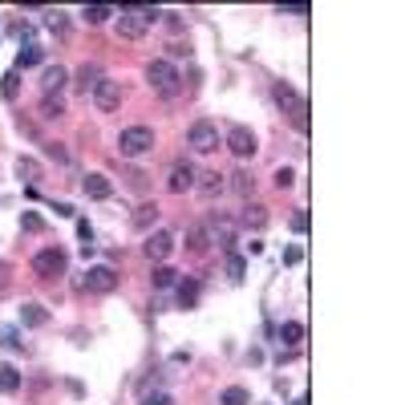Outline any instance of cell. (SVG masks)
Returning <instances> with one entry per match:
<instances>
[{
    "label": "cell",
    "instance_id": "27",
    "mask_svg": "<svg viewBox=\"0 0 405 405\" xmlns=\"http://www.w3.org/2000/svg\"><path fill=\"white\" fill-rule=\"evenodd\" d=\"M175 280H178L175 267L158 264V267H154V276H150V284H154V288H175Z\"/></svg>",
    "mask_w": 405,
    "mask_h": 405
},
{
    "label": "cell",
    "instance_id": "22",
    "mask_svg": "<svg viewBox=\"0 0 405 405\" xmlns=\"http://www.w3.org/2000/svg\"><path fill=\"white\" fill-rule=\"evenodd\" d=\"M45 320H49V312H45L41 304H25V308H21V324H29V329H41Z\"/></svg>",
    "mask_w": 405,
    "mask_h": 405
},
{
    "label": "cell",
    "instance_id": "3",
    "mask_svg": "<svg viewBox=\"0 0 405 405\" xmlns=\"http://www.w3.org/2000/svg\"><path fill=\"white\" fill-rule=\"evenodd\" d=\"M154 146V130L150 126H126L118 134V150L122 158H142V154Z\"/></svg>",
    "mask_w": 405,
    "mask_h": 405
},
{
    "label": "cell",
    "instance_id": "16",
    "mask_svg": "<svg viewBox=\"0 0 405 405\" xmlns=\"http://www.w3.org/2000/svg\"><path fill=\"white\" fill-rule=\"evenodd\" d=\"M81 190H86L89 199H110V195H114V187H110L106 175H86L81 178Z\"/></svg>",
    "mask_w": 405,
    "mask_h": 405
},
{
    "label": "cell",
    "instance_id": "17",
    "mask_svg": "<svg viewBox=\"0 0 405 405\" xmlns=\"http://www.w3.org/2000/svg\"><path fill=\"white\" fill-rule=\"evenodd\" d=\"M243 227H252V231H264L267 227V207H260V202H247L243 207V215H240Z\"/></svg>",
    "mask_w": 405,
    "mask_h": 405
},
{
    "label": "cell",
    "instance_id": "41",
    "mask_svg": "<svg viewBox=\"0 0 405 405\" xmlns=\"http://www.w3.org/2000/svg\"><path fill=\"white\" fill-rule=\"evenodd\" d=\"M284 264H300V247H288V252H284Z\"/></svg>",
    "mask_w": 405,
    "mask_h": 405
},
{
    "label": "cell",
    "instance_id": "30",
    "mask_svg": "<svg viewBox=\"0 0 405 405\" xmlns=\"http://www.w3.org/2000/svg\"><path fill=\"white\" fill-rule=\"evenodd\" d=\"M61 114H65L61 98H41V118H61Z\"/></svg>",
    "mask_w": 405,
    "mask_h": 405
},
{
    "label": "cell",
    "instance_id": "23",
    "mask_svg": "<svg viewBox=\"0 0 405 405\" xmlns=\"http://www.w3.org/2000/svg\"><path fill=\"white\" fill-rule=\"evenodd\" d=\"M276 337H280L284 344H300V341H304V324H296V320H284V324L276 329Z\"/></svg>",
    "mask_w": 405,
    "mask_h": 405
},
{
    "label": "cell",
    "instance_id": "6",
    "mask_svg": "<svg viewBox=\"0 0 405 405\" xmlns=\"http://www.w3.org/2000/svg\"><path fill=\"white\" fill-rule=\"evenodd\" d=\"M89 98H93V106H98L101 114H114L118 106H122V98H126V89H122V81H114V77H101Z\"/></svg>",
    "mask_w": 405,
    "mask_h": 405
},
{
    "label": "cell",
    "instance_id": "42",
    "mask_svg": "<svg viewBox=\"0 0 405 405\" xmlns=\"http://www.w3.org/2000/svg\"><path fill=\"white\" fill-rule=\"evenodd\" d=\"M0 272H4V267H0Z\"/></svg>",
    "mask_w": 405,
    "mask_h": 405
},
{
    "label": "cell",
    "instance_id": "37",
    "mask_svg": "<svg viewBox=\"0 0 405 405\" xmlns=\"http://www.w3.org/2000/svg\"><path fill=\"white\" fill-rule=\"evenodd\" d=\"M227 276H231V280L243 276V260H240V255H227Z\"/></svg>",
    "mask_w": 405,
    "mask_h": 405
},
{
    "label": "cell",
    "instance_id": "14",
    "mask_svg": "<svg viewBox=\"0 0 405 405\" xmlns=\"http://www.w3.org/2000/svg\"><path fill=\"white\" fill-rule=\"evenodd\" d=\"M65 81H69V73H65L61 65H49L45 69V77H41V89H45V98H57L65 89Z\"/></svg>",
    "mask_w": 405,
    "mask_h": 405
},
{
    "label": "cell",
    "instance_id": "28",
    "mask_svg": "<svg viewBox=\"0 0 405 405\" xmlns=\"http://www.w3.org/2000/svg\"><path fill=\"white\" fill-rule=\"evenodd\" d=\"M231 190H235V195H243V199H247V195H252V190H255V178L247 175V170H235V175H231Z\"/></svg>",
    "mask_w": 405,
    "mask_h": 405
},
{
    "label": "cell",
    "instance_id": "21",
    "mask_svg": "<svg viewBox=\"0 0 405 405\" xmlns=\"http://www.w3.org/2000/svg\"><path fill=\"white\" fill-rule=\"evenodd\" d=\"M16 178H21V183H29V187H33V183H41V163H37V158H21V163H16Z\"/></svg>",
    "mask_w": 405,
    "mask_h": 405
},
{
    "label": "cell",
    "instance_id": "24",
    "mask_svg": "<svg viewBox=\"0 0 405 405\" xmlns=\"http://www.w3.org/2000/svg\"><path fill=\"white\" fill-rule=\"evenodd\" d=\"M81 16H86L89 25H106V21L114 16V9H110V4H86V9H81Z\"/></svg>",
    "mask_w": 405,
    "mask_h": 405
},
{
    "label": "cell",
    "instance_id": "40",
    "mask_svg": "<svg viewBox=\"0 0 405 405\" xmlns=\"http://www.w3.org/2000/svg\"><path fill=\"white\" fill-rule=\"evenodd\" d=\"M170 57H190V49L183 45V41H175V45H170Z\"/></svg>",
    "mask_w": 405,
    "mask_h": 405
},
{
    "label": "cell",
    "instance_id": "10",
    "mask_svg": "<svg viewBox=\"0 0 405 405\" xmlns=\"http://www.w3.org/2000/svg\"><path fill=\"white\" fill-rule=\"evenodd\" d=\"M195 175H199V170H195L190 163H175V166H170V178H166V190H170V195L190 190V187H195Z\"/></svg>",
    "mask_w": 405,
    "mask_h": 405
},
{
    "label": "cell",
    "instance_id": "1",
    "mask_svg": "<svg viewBox=\"0 0 405 405\" xmlns=\"http://www.w3.org/2000/svg\"><path fill=\"white\" fill-rule=\"evenodd\" d=\"M146 81H150L163 98H178V89H183V77H178V69L166 57H158V61L146 65Z\"/></svg>",
    "mask_w": 405,
    "mask_h": 405
},
{
    "label": "cell",
    "instance_id": "38",
    "mask_svg": "<svg viewBox=\"0 0 405 405\" xmlns=\"http://www.w3.org/2000/svg\"><path fill=\"white\" fill-rule=\"evenodd\" d=\"M276 13H292V16H308V13H312V9H308V4H280Z\"/></svg>",
    "mask_w": 405,
    "mask_h": 405
},
{
    "label": "cell",
    "instance_id": "8",
    "mask_svg": "<svg viewBox=\"0 0 405 405\" xmlns=\"http://www.w3.org/2000/svg\"><path fill=\"white\" fill-rule=\"evenodd\" d=\"M227 150L235 154V158H252V154L260 150V142H255V134L247 126H231L227 130Z\"/></svg>",
    "mask_w": 405,
    "mask_h": 405
},
{
    "label": "cell",
    "instance_id": "29",
    "mask_svg": "<svg viewBox=\"0 0 405 405\" xmlns=\"http://www.w3.org/2000/svg\"><path fill=\"white\" fill-rule=\"evenodd\" d=\"M195 300H199V284H195V280H183V284H178V304H183V308H195Z\"/></svg>",
    "mask_w": 405,
    "mask_h": 405
},
{
    "label": "cell",
    "instance_id": "2",
    "mask_svg": "<svg viewBox=\"0 0 405 405\" xmlns=\"http://www.w3.org/2000/svg\"><path fill=\"white\" fill-rule=\"evenodd\" d=\"M272 98H276V106L292 118V126H296V130H308V110H304L300 93H296L288 81H276V86H272Z\"/></svg>",
    "mask_w": 405,
    "mask_h": 405
},
{
    "label": "cell",
    "instance_id": "39",
    "mask_svg": "<svg viewBox=\"0 0 405 405\" xmlns=\"http://www.w3.org/2000/svg\"><path fill=\"white\" fill-rule=\"evenodd\" d=\"M292 231H296V235H304V231H308V215H304V211H296V215H292Z\"/></svg>",
    "mask_w": 405,
    "mask_h": 405
},
{
    "label": "cell",
    "instance_id": "4",
    "mask_svg": "<svg viewBox=\"0 0 405 405\" xmlns=\"http://www.w3.org/2000/svg\"><path fill=\"white\" fill-rule=\"evenodd\" d=\"M65 267H69V255H65L61 247H41V252L33 255V272H37L41 280L65 276Z\"/></svg>",
    "mask_w": 405,
    "mask_h": 405
},
{
    "label": "cell",
    "instance_id": "7",
    "mask_svg": "<svg viewBox=\"0 0 405 405\" xmlns=\"http://www.w3.org/2000/svg\"><path fill=\"white\" fill-rule=\"evenodd\" d=\"M207 235H211V243H219V247L231 255V247H235V219L211 215V219H207Z\"/></svg>",
    "mask_w": 405,
    "mask_h": 405
},
{
    "label": "cell",
    "instance_id": "15",
    "mask_svg": "<svg viewBox=\"0 0 405 405\" xmlns=\"http://www.w3.org/2000/svg\"><path fill=\"white\" fill-rule=\"evenodd\" d=\"M195 190H199L202 199H215L219 190H223V175H219V170H202V175H195Z\"/></svg>",
    "mask_w": 405,
    "mask_h": 405
},
{
    "label": "cell",
    "instance_id": "35",
    "mask_svg": "<svg viewBox=\"0 0 405 405\" xmlns=\"http://www.w3.org/2000/svg\"><path fill=\"white\" fill-rule=\"evenodd\" d=\"M292 183H296V175H292L288 166H280V170H276V187H280V190H288Z\"/></svg>",
    "mask_w": 405,
    "mask_h": 405
},
{
    "label": "cell",
    "instance_id": "20",
    "mask_svg": "<svg viewBox=\"0 0 405 405\" xmlns=\"http://www.w3.org/2000/svg\"><path fill=\"white\" fill-rule=\"evenodd\" d=\"M45 61V49H41V45H25V49L16 53V73H21V69H33V65H41Z\"/></svg>",
    "mask_w": 405,
    "mask_h": 405
},
{
    "label": "cell",
    "instance_id": "31",
    "mask_svg": "<svg viewBox=\"0 0 405 405\" xmlns=\"http://www.w3.org/2000/svg\"><path fill=\"white\" fill-rule=\"evenodd\" d=\"M0 89H4V98H16V89H21V73H16V69H9V73H4V81H0Z\"/></svg>",
    "mask_w": 405,
    "mask_h": 405
},
{
    "label": "cell",
    "instance_id": "12",
    "mask_svg": "<svg viewBox=\"0 0 405 405\" xmlns=\"http://www.w3.org/2000/svg\"><path fill=\"white\" fill-rule=\"evenodd\" d=\"M86 288L89 292H114L118 288V272H114V267H106V264L89 267V272H86Z\"/></svg>",
    "mask_w": 405,
    "mask_h": 405
},
{
    "label": "cell",
    "instance_id": "36",
    "mask_svg": "<svg viewBox=\"0 0 405 405\" xmlns=\"http://www.w3.org/2000/svg\"><path fill=\"white\" fill-rule=\"evenodd\" d=\"M21 227H25V231H41V227H45V223H41V215H33V211H25V215H21Z\"/></svg>",
    "mask_w": 405,
    "mask_h": 405
},
{
    "label": "cell",
    "instance_id": "25",
    "mask_svg": "<svg viewBox=\"0 0 405 405\" xmlns=\"http://www.w3.org/2000/svg\"><path fill=\"white\" fill-rule=\"evenodd\" d=\"M219 405H252V393L243 389V385H227L223 397H219Z\"/></svg>",
    "mask_w": 405,
    "mask_h": 405
},
{
    "label": "cell",
    "instance_id": "32",
    "mask_svg": "<svg viewBox=\"0 0 405 405\" xmlns=\"http://www.w3.org/2000/svg\"><path fill=\"white\" fill-rule=\"evenodd\" d=\"M138 405H175V397H170V393H142V401Z\"/></svg>",
    "mask_w": 405,
    "mask_h": 405
},
{
    "label": "cell",
    "instance_id": "18",
    "mask_svg": "<svg viewBox=\"0 0 405 405\" xmlns=\"http://www.w3.org/2000/svg\"><path fill=\"white\" fill-rule=\"evenodd\" d=\"M207 247H211V235H207V227H202V223H195V227L187 231V252L190 255H202Z\"/></svg>",
    "mask_w": 405,
    "mask_h": 405
},
{
    "label": "cell",
    "instance_id": "13",
    "mask_svg": "<svg viewBox=\"0 0 405 405\" xmlns=\"http://www.w3.org/2000/svg\"><path fill=\"white\" fill-rule=\"evenodd\" d=\"M101 77H106V73H101V65L86 61V65H81V69H77V81H73V89H77V93H86V98H89V93H93V86H98Z\"/></svg>",
    "mask_w": 405,
    "mask_h": 405
},
{
    "label": "cell",
    "instance_id": "11",
    "mask_svg": "<svg viewBox=\"0 0 405 405\" xmlns=\"http://www.w3.org/2000/svg\"><path fill=\"white\" fill-rule=\"evenodd\" d=\"M146 25H150V21H146V16H142V9H126V13L118 16V37H142V33H146Z\"/></svg>",
    "mask_w": 405,
    "mask_h": 405
},
{
    "label": "cell",
    "instance_id": "33",
    "mask_svg": "<svg viewBox=\"0 0 405 405\" xmlns=\"http://www.w3.org/2000/svg\"><path fill=\"white\" fill-rule=\"evenodd\" d=\"M0 344H9V349H16V353H25V341H21L13 329H0Z\"/></svg>",
    "mask_w": 405,
    "mask_h": 405
},
{
    "label": "cell",
    "instance_id": "34",
    "mask_svg": "<svg viewBox=\"0 0 405 405\" xmlns=\"http://www.w3.org/2000/svg\"><path fill=\"white\" fill-rule=\"evenodd\" d=\"M45 25H49L57 37H65V29H69V25H65V13H49V21H45Z\"/></svg>",
    "mask_w": 405,
    "mask_h": 405
},
{
    "label": "cell",
    "instance_id": "19",
    "mask_svg": "<svg viewBox=\"0 0 405 405\" xmlns=\"http://www.w3.org/2000/svg\"><path fill=\"white\" fill-rule=\"evenodd\" d=\"M154 223H158V202H138V211H134V227L150 231Z\"/></svg>",
    "mask_w": 405,
    "mask_h": 405
},
{
    "label": "cell",
    "instance_id": "5",
    "mask_svg": "<svg viewBox=\"0 0 405 405\" xmlns=\"http://www.w3.org/2000/svg\"><path fill=\"white\" fill-rule=\"evenodd\" d=\"M187 146H190L195 154L219 150V126H215V122H207V118H199V122L187 130Z\"/></svg>",
    "mask_w": 405,
    "mask_h": 405
},
{
    "label": "cell",
    "instance_id": "26",
    "mask_svg": "<svg viewBox=\"0 0 405 405\" xmlns=\"http://www.w3.org/2000/svg\"><path fill=\"white\" fill-rule=\"evenodd\" d=\"M21 389V373L13 365H0V393H16Z\"/></svg>",
    "mask_w": 405,
    "mask_h": 405
},
{
    "label": "cell",
    "instance_id": "9",
    "mask_svg": "<svg viewBox=\"0 0 405 405\" xmlns=\"http://www.w3.org/2000/svg\"><path fill=\"white\" fill-rule=\"evenodd\" d=\"M142 252H146V260L163 264L166 255L175 252V235H170V231H150V235H146V243H142Z\"/></svg>",
    "mask_w": 405,
    "mask_h": 405
}]
</instances>
